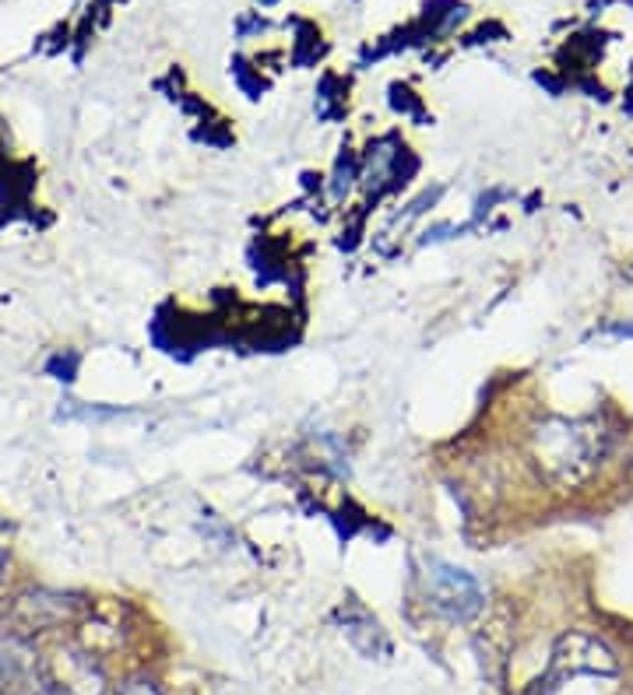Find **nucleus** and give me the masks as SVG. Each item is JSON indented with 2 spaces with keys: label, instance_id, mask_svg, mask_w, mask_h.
Returning <instances> with one entry per match:
<instances>
[{
  "label": "nucleus",
  "instance_id": "6",
  "mask_svg": "<svg viewBox=\"0 0 633 695\" xmlns=\"http://www.w3.org/2000/svg\"><path fill=\"white\" fill-rule=\"evenodd\" d=\"M113 695H162V688H159L156 677L138 674V677H127V682L116 688Z\"/></svg>",
  "mask_w": 633,
  "mask_h": 695
},
{
  "label": "nucleus",
  "instance_id": "2",
  "mask_svg": "<svg viewBox=\"0 0 633 695\" xmlns=\"http://www.w3.org/2000/svg\"><path fill=\"white\" fill-rule=\"evenodd\" d=\"M426 598L440 615L454 622H469L482 612V587L464 569H454L447 563L426 566Z\"/></svg>",
  "mask_w": 633,
  "mask_h": 695
},
{
  "label": "nucleus",
  "instance_id": "4",
  "mask_svg": "<svg viewBox=\"0 0 633 695\" xmlns=\"http://www.w3.org/2000/svg\"><path fill=\"white\" fill-rule=\"evenodd\" d=\"M556 668L560 671H612V657L606 647H598L595 639L571 636L563 639V647L556 650Z\"/></svg>",
  "mask_w": 633,
  "mask_h": 695
},
{
  "label": "nucleus",
  "instance_id": "1",
  "mask_svg": "<svg viewBox=\"0 0 633 695\" xmlns=\"http://www.w3.org/2000/svg\"><path fill=\"white\" fill-rule=\"evenodd\" d=\"M39 674L46 695H113L103 668L95 664V653L89 650H54L39 660Z\"/></svg>",
  "mask_w": 633,
  "mask_h": 695
},
{
  "label": "nucleus",
  "instance_id": "8",
  "mask_svg": "<svg viewBox=\"0 0 633 695\" xmlns=\"http://www.w3.org/2000/svg\"><path fill=\"white\" fill-rule=\"evenodd\" d=\"M264 4H275V0H264Z\"/></svg>",
  "mask_w": 633,
  "mask_h": 695
},
{
  "label": "nucleus",
  "instance_id": "5",
  "mask_svg": "<svg viewBox=\"0 0 633 695\" xmlns=\"http://www.w3.org/2000/svg\"><path fill=\"white\" fill-rule=\"evenodd\" d=\"M342 633L356 642V647L366 653V657H377V653H388V639H384V629H380V622L370 618L362 612V607H353V612H342Z\"/></svg>",
  "mask_w": 633,
  "mask_h": 695
},
{
  "label": "nucleus",
  "instance_id": "7",
  "mask_svg": "<svg viewBox=\"0 0 633 695\" xmlns=\"http://www.w3.org/2000/svg\"><path fill=\"white\" fill-rule=\"evenodd\" d=\"M4 572H8V552L0 548V580H4Z\"/></svg>",
  "mask_w": 633,
  "mask_h": 695
},
{
  "label": "nucleus",
  "instance_id": "3",
  "mask_svg": "<svg viewBox=\"0 0 633 695\" xmlns=\"http://www.w3.org/2000/svg\"><path fill=\"white\" fill-rule=\"evenodd\" d=\"M74 601L64 598V593L54 590H28L22 598H14L11 612L4 618V625H11V636L14 639H28V636H39L64 625L74 615Z\"/></svg>",
  "mask_w": 633,
  "mask_h": 695
}]
</instances>
